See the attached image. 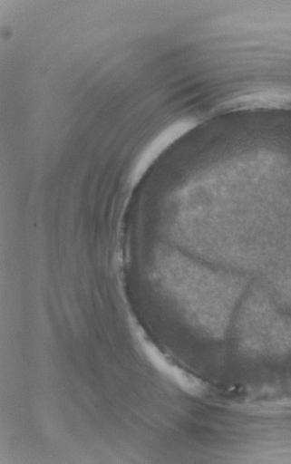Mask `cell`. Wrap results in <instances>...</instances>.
Wrapping results in <instances>:
<instances>
[{
	"mask_svg": "<svg viewBox=\"0 0 291 464\" xmlns=\"http://www.w3.org/2000/svg\"><path fill=\"white\" fill-rule=\"evenodd\" d=\"M139 338L142 352L155 369L189 393L197 394L203 392L204 386L199 380L174 365L159 351L157 346L141 334H139Z\"/></svg>",
	"mask_w": 291,
	"mask_h": 464,
	"instance_id": "6da1fadb",
	"label": "cell"
}]
</instances>
